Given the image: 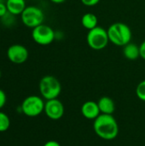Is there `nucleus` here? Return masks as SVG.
<instances>
[{
  "label": "nucleus",
  "instance_id": "f257e3e1",
  "mask_svg": "<svg viewBox=\"0 0 145 146\" xmlns=\"http://www.w3.org/2000/svg\"><path fill=\"white\" fill-rule=\"evenodd\" d=\"M93 129L95 133L104 140H113L119 133L118 122L113 115L101 114L94 120Z\"/></svg>",
  "mask_w": 145,
  "mask_h": 146
},
{
  "label": "nucleus",
  "instance_id": "f03ea898",
  "mask_svg": "<svg viewBox=\"0 0 145 146\" xmlns=\"http://www.w3.org/2000/svg\"><path fill=\"white\" fill-rule=\"evenodd\" d=\"M109 42L116 46L123 47L131 42L132 33L128 25L123 22H115L107 29Z\"/></svg>",
  "mask_w": 145,
  "mask_h": 146
},
{
  "label": "nucleus",
  "instance_id": "7ed1b4c3",
  "mask_svg": "<svg viewBox=\"0 0 145 146\" xmlns=\"http://www.w3.org/2000/svg\"><path fill=\"white\" fill-rule=\"evenodd\" d=\"M38 88L42 98L46 100L57 98L62 92V85L53 75L44 76L39 81Z\"/></svg>",
  "mask_w": 145,
  "mask_h": 146
},
{
  "label": "nucleus",
  "instance_id": "20e7f679",
  "mask_svg": "<svg viewBox=\"0 0 145 146\" xmlns=\"http://www.w3.org/2000/svg\"><path fill=\"white\" fill-rule=\"evenodd\" d=\"M86 43L88 46L94 50L105 49L109 43L107 30L100 26L89 30L86 35Z\"/></svg>",
  "mask_w": 145,
  "mask_h": 146
},
{
  "label": "nucleus",
  "instance_id": "39448f33",
  "mask_svg": "<svg viewBox=\"0 0 145 146\" xmlns=\"http://www.w3.org/2000/svg\"><path fill=\"white\" fill-rule=\"evenodd\" d=\"M21 22L28 28L33 29L34 27L44 23V13L38 6L29 5L21 15Z\"/></svg>",
  "mask_w": 145,
  "mask_h": 146
},
{
  "label": "nucleus",
  "instance_id": "423d86ee",
  "mask_svg": "<svg viewBox=\"0 0 145 146\" xmlns=\"http://www.w3.org/2000/svg\"><path fill=\"white\" fill-rule=\"evenodd\" d=\"M44 104L45 103L42 98L36 95H32L23 100L21 107L24 115L28 117H36L44 112Z\"/></svg>",
  "mask_w": 145,
  "mask_h": 146
},
{
  "label": "nucleus",
  "instance_id": "0eeeda50",
  "mask_svg": "<svg viewBox=\"0 0 145 146\" xmlns=\"http://www.w3.org/2000/svg\"><path fill=\"white\" fill-rule=\"evenodd\" d=\"M55 32L51 27L43 23L32 30V38L39 45H49L56 40Z\"/></svg>",
  "mask_w": 145,
  "mask_h": 146
},
{
  "label": "nucleus",
  "instance_id": "6e6552de",
  "mask_svg": "<svg viewBox=\"0 0 145 146\" xmlns=\"http://www.w3.org/2000/svg\"><path fill=\"white\" fill-rule=\"evenodd\" d=\"M29 56L28 50L26 46L19 44L10 45L7 50V57L12 63L22 64L26 62Z\"/></svg>",
  "mask_w": 145,
  "mask_h": 146
},
{
  "label": "nucleus",
  "instance_id": "1a4fd4ad",
  "mask_svg": "<svg viewBox=\"0 0 145 146\" xmlns=\"http://www.w3.org/2000/svg\"><path fill=\"white\" fill-rule=\"evenodd\" d=\"M44 112L50 120H60L64 115V105L57 98L46 100Z\"/></svg>",
  "mask_w": 145,
  "mask_h": 146
},
{
  "label": "nucleus",
  "instance_id": "9d476101",
  "mask_svg": "<svg viewBox=\"0 0 145 146\" xmlns=\"http://www.w3.org/2000/svg\"><path fill=\"white\" fill-rule=\"evenodd\" d=\"M81 114L88 120H95L101 115V111L97 102L87 101L81 106Z\"/></svg>",
  "mask_w": 145,
  "mask_h": 146
},
{
  "label": "nucleus",
  "instance_id": "9b49d317",
  "mask_svg": "<svg viewBox=\"0 0 145 146\" xmlns=\"http://www.w3.org/2000/svg\"><path fill=\"white\" fill-rule=\"evenodd\" d=\"M101 114L113 115L115 110V104L112 98L109 97H102L97 102Z\"/></svg>",
  "mask_w": 145,
  "mask_h": 146
},
{
  "label": "nucleus",
  "instance_id": "f8f14e48",
  "mask_svg": "<svg viewBox=\"0 0 145 146\" xmlns=\"http://www.w3.org/2000/svg\"><path fill=\"white\" fill-rule=\"evenodd\" d=\"M5 3L8 11L16 16L21 15L26 7L25 0H6Z\"/></svg>",
  "mask_w": 145,
  "mask_h": 146
},
{
  "label": "nucleus",
  "instance_id": "ddd939ff",
  "mask_svg": "<svg viewBox=\"0 0 145 146\" xmlns=\"http://www.w3.org/2000/svg\"><path fill=\"white\" fill-rule=\"evenodd\" d=\"M123 55L124 56L131 61H134L140 57V50L139 45L134 43H128L125 46H123Z\"/></svg>",
  "mask_w": 145,
  "mask_h": 146
},
{
  "label": "nucleus",
  "instance_id": "4468645a",
  "mask_svg": "<svg viewBox=\"0 0 145 146\" xmlns=\"http://www.w3.org/2000/svg\"><path fill=\"white\" fill-rule=\"evenodd\" d=\"M81 24L88 31L91 30L98 26V18L91 12L85 13L81 18Z\"/></svg>",
  "mask_w": 145,
  "mask_h": 146
},
{
  "label": "nucleus",
  "instance_id": "2eb2a0df",
  "mask_svg": "<svg viewBox=\"0 0 145 146\" xmlns=\"http://www.w3.org/2000/svg\"><path fill=\"white\" fill-rule=\"evenodd\" d=\"M15 17H16V15H13L8 11L3 17L0 18L1 23L5 27H8V28L12 27L15 23V20H16Z\"/></svg>",
  "mask_w": 145,
  "mask_h": 146
},
{
  "label": "nucleus",
  "instance_id": "dca6fc26",
  "mask_svg": "<svg viewBox=\"0 0 145 146\" xmlns=\"http://www.w3.org/2000/svg\"><path fill=\"white\" fill-rule=\"evenodd\" d=\"M10 126L9 117L3 112L0 111V133L6 132Z\"/></svg>",
  "mask_w": 145,
  "mask_h": 146
},
{
  "label": "nucleus",
  "instance_id": "f3484780",
  "mask_svg": "<svg viewBox=\"0 0 145 146\" xmlns=\"http://www.w3.org/2000/svg\"><path fill=\"white\" fill-rule=\"evenodd\" d=\"M137 97L143 102H145V80L139 82L136 88Z\"/></svg>",
  "mask_w": 145,
  "mask_h": 146
},
{
  "label": "nucleus",
  "instance_id": "a211bd4d",
  "mask_svg": "<svg viewBox=\"0 0 145 146\" xmlns=\"http://www.w3.org/2000/svg\"><path fill=\"white\" fill-rule=\"evenodd\" d=\"M101 0H80V2L82 3L83 5L86 6V7H93L96 6L99 3Z\"/></svg>",
  "mask_w": 145,
  "mask_h": 146
},
{
  "label": "nucleus",
  "instance_id": "6ab92c4d",
  "mask_svg": "<svg viewBox=\"0 0 145 146\" xmlns=\"http://www.w3.org/2000/svg\"><path fill=\"white\" fill-rule=\"evenodd\" d=\"M6 100H7V98H6L5 92L2 89H0V109H2L5 105Z\"/></svg>",
  "mask_w": 145,
  "mask_h": 146
},
{
  "label": "nucleus",
  "instance_id": "aec40b11",
  "mask_svg": "<svg viewBox=\"0 0 145 146\" xmlns=\"http://www.w3.org/2000/svg\"><path fill=\"white\" fill-rule=\"evenodd\" d=\"M8 12V9L5 3H0V18L3 17Z\"/></svg>",
  "mask_w": 145,
  "mask_h": 146
},
{
  "label": "nucleus",
  "instance_id": "412c9836",
  "mask_svg": "<svg viewBox=\"0 0 145 146\" xmlns=\"http://www.w3.org/2000/svg\"><path fill=\"white\" fill-rule=\"evenodd\" d=\"M139 50H140V57L145 60V40H144L139 45Z\"/></svg>",
  "mask_w": 145,
  "mask_h": 146
},
{
  "label": "nucleus",
  "instance_id": "4be33fe9",
  "mask_svg": "<svg viewBox=\"0 0 145 146\" xmlns=\"http://www.w3.org/2000/svg\"><path fill=\"white\" fill-rule=\"evenodd\" d=\"M63 37H64V34H63V33L62 31L56 30L55 32V38H56V40L60 41V40H62L63 38Z\"/></svg>",
  "mask_w": 145,
  "mask_h": 146
},
{
  "label": "nucleus",
  "instance_id": "5701e85b",
  "mask_svg": "<svg viewBox=\"0 0 145 146\" xmlns=\"http://www.w3.org/2000/svg\"><path fill=\"white\" fill-rule=\"evenodd\" d=\"M44 146H61V145L56 140H49L44 145Z\"/></svg>",
  "mask_w": 145,
  "mask_h": 146
},
{
  "label": "nucleus",
  "instance_id": "b1692460",
  "mask_svg": "<svg viewBox=\"0 0 145 146\" xmlns=\"http://www.w3.org/2000/svg\"><path fill=\"white\" fill-rule=\"evenodd\" d=\"M50 1L56 4H61V3H63L64 2H66V0H50Z\"/></svg>",
  "mask_w": 145,
  "mask_h": 146
},
{
  "label": "nucleus",
  "instance_id": "393cba45",
  "mask_svg": "<svg viewBox=\"0 0 145 146\" xmlns=\"http://www.w3.org/2000/svg\"><path fill=\"white\" fill-rule=\"evenodd\" d=\"M6 0H0V3H5Z\"/></svg>",
  "mask_w": 145,
  "mask_h": 146
},
{
  "label": "nucleus",
  "instance_id": "a878e982",
  "mask_svg": "<svg viewBox=\"0 0 145 146\" xmlns=\"http://www.w3.org/2000/svg\"><path fill=\"white\" fill-rule=\"evenodd\" d=\"M1 75H2V73H1V70H0V78H1Z\"/></svg>",
  "mask_w": 145,
  "mask_h": 146
}]
</instances>
